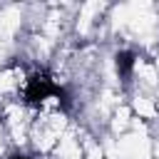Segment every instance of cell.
<instances>
[{
    "mask_svg": "<svg viewBox=\"0 0 159 159\" xmlns=\"http://www.w3.org/2000/svg\"><path fill=\"white\" fill-rule=\"evenodd\" d=\"M10 159H30V157H25V154H12Z\"/></svg>",
    "mask_w": 159,
    "mask_h": 159,
    "instance_id": "3",
    "label": "cell"
},
{
    "mask_svg": "<svg viewBox=\"0 0 159 159\" xmlns=\"http://www.w3.org/2000/svg\"><path fill=\"white\" fill-rule=\"evenodd\" d=\"M47 97H57V99H62V104L67 107V92L60 87V84H55V80L47 75V72H37V75H30L27 77V84H25V102L27 104H40V102H45Z\"/></svg>",
    "mask_w": 159,
    "mask_h": 159,
    "instance_id": "1",
    "label": "cell"
},
{
    "mask_svg": "<svg viewBox=\"0 0 159 159\" xmlns=\"http://www.w3.org/2000/svg\"><path fill=\"white\" fill-rule=\"evenodd\" d=\"M117 72H119V77L127 82L129 80V75H132V67H134V55L129 52V50H122V52H117Z\"/></svg>",
    "mask_w": 159,
    "mask_h": 159,
    "instance_id": "2",
    "label": "cell"
}]
</instances>
